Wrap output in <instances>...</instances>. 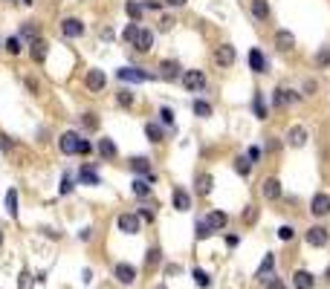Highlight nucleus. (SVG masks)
<instances>
[{
  "label": "nucleus",
  "mask_w": 330,
  "mask_h": 289,
  "mask_svg": "<svg viewBox=\"0 0 330 289\" xmlns=\"http://www.w3.org/2000/svg\"><path fill=\"white\" fill-rule=\"evenodd\" d=\"M96 148H99V153H102V159H116V145H113V142H110V139H99V145H96Z\"/></svg>",
  "instance_id": "nucleus-23"
},
{
  "label": "nucleus",
  "mask_w": 330,
  "mask_h": 289,
  "mask_svg": "<svg viewBox=\"0 0 330 289\" xmlns=\"http://www.w3.org/2000/svg\"><path fill=\"white\" fill-rule=\"evenodd\" d=\"M191 110H194V116H200V119H209V116H212V104L203 102V99H194Z\"/></svg>",
  "instance_id": "nucleus-29"
},
{
  "label": "nucleus",
  "mask_w": 330,
  "mask_h": 289,
  "mask_svg": "<svg viewBox=\"0 0 330 289\" xmlns=\"http://www.w3.org/2000/svg\"><path fill=\"white\" fill-rule=\"evenodd\" d=\"M235 171L240 173V176H249V173H252V162H249V156H235Z\"/></svg>",
  "instance_id": "nucleus-31"
},
{
  "label": "nucleus",
  "mask_w": 330,
  "mask_h": 289,
  "mask_svg": "<svg viewBox=\"0 0 330 289\" xmlns=\"http://www.w3.org/2000/svg\"><path fill=\"white\" fill-rule=\"evenodd\" d=\"M226 246H229V249H235V246H237V234H229V237H226Z\"/></svg>",
  "instance_id": "nucleus-54"
},
{
  "label": "nucleus",
  "mask_w": 330,
  "mask_h": 289,
  "mask_svg": "<svg viewBox=\"0 0 330 289\" xmlns=\"http://www.w3.org/2000/svg\"><path fill=\"white\" fill-rule=\"evenodd\" d=\"M275 46H278L281 52H290V49L295 46L293 32H290V29H278V32H275Z\"/></svg>",
  "instance_id": "nucleus-15"
},
{
  "label": "nucleus",
  "mask_w": 330,
  "mask_h": 289,
  "mask_svg": "<svg viewBox=\"0 0 330 289\" xmlns=\"http://www.w3.org/2000/svg\"><path fill=\"white\" fill-rule=\"evenodd\" d=\"M246 156H249V162H258L261 159V148H249Z\"/></svg>",
  "instance_id": "nucleus-51"
},
{
  "label": "nucleus",
  "mask_w": 330,
  "mask_h": 289,
  "mask_svg": "<svg viewBox=\"0 0 330 289\" xmlns=\"http://www.w3.org/2000/svg\"><path fill=\"white\" fill-rule=\"evenodd\" d=\"M78 237H81V240L87 243V240H90V237H93V231H90V229H81V231H78Z\"/></svg>",
  "instance_id": "nucleus-53"
},
{
  "label": "nucleus",
  "mask_w": 330,
  "mask_h": 289,
  "mask_svg": "<svg viewBox=\"0 0 330 289\" xmlns=\"http://www.w3.org/2000/svg\"><path fill=\"white\" fill-rule=\"evenodd\" d=\"M272 266H275V257H272V254L267 252V257L261 260V266H258V272H255V277H261V280H264V277H267V275L272 272Z\"/></svg>",
  "instance_id": "nucleus-30"
},
{
  "label": "nucleus",
  "mask_w": 330,
  "mask_h": 289,
  "mask_svg": "<svg viewBox=\"0 0 330 289\" xmlns=\"http://www.w3.org/2000/svg\"><path fill=\"white\" fill-rule=\"evenodd\" d=\"M130 188H133V194H136V197H148V194H151V182H148L145 176H136V179L130 182Z\"/></svg>",
  "instance_id": "nucleus-27"
},
{
  "label": "nucleus",
  "mask_w": 330,
  "mask_h": 289,
  "mask_svg": "<svg viewBox=\"0 0 330 289\" xmlns=\"http://www.w3.org/2000/svg\"><path fill=\"white\" fill-rule=\"evenodd\" d=\"M81 185H102V176L96 173V168L93 165H84L81 171H78V176H75Z\"/></svg>",
  "instance_id": "nucleus-16"
},
{
  "label": "nucleus",
  "mask_w": 330,
  "mask_h": 289,
  "mask_svg": "<svg viewBox=\"0 0 330 289\" xmlns=\"http://www.w3.org/2000/svg\"><path fill=\"white\" fill-rule=\"evenodd\" d=\"M177 75H180V64L177 61H162V64H159V78L174 81Z\"/></svg>",
  "instance_id": "nucleus-21"
},
{
  "label": "nucleus",
  "mask_w": 330,
  "mask_h": 289,
  "mask_svg": "<svg viewBox=\"0 0 330 289\" xmlns=\"http://www.w3.org/2000/svg\"><path fill=\"white\" fill-rule=\"evenodd\" d=\"M278 237H281V240H293L295 229H293V226H281V229H278Z\"/></svg>",
  "instance_id": "nucleus-46"
},
{
  "label": "nucleus",
  "mask_w": 330,
  "mask_h": 289,
  "mask_svg": "<svg viewBox=\"0 0 330 289\" xmlns=\"http://www.w3.org/2000/svg\"><path fill=\"white\" fill-rule=\"evenodd\" d=\"M61 32L67 35V38H81L84 23L78 21V18H64V21H61Z\"/></svg>",
  "instance_id": "nucleus-8"
},
{
  "label": "nucleus",
  "mask_w": 330,
  "mask_h": 289,
  "mask_svg": "<svg viewBox=\"0 0 330 289\" xmlns=\"http://www.w3.org/2000/svg\"><path fill=\"white\" fill-rule=\"evenodd\" d=\"M324 277H327V280H330V266H327V275H324Z\"/></svg>",
  "instance_id": "nucleus-58"
},
{
  "label": "nucleus",
  "mask_w": 330,
  "mask_h": 289,
  "mask_svg": "<svg viewBox=\"0 0 330 289\" xmlns=\"http://www.w3.org/2000/svg\"><path fill=\"white\" fill-rule=\"evenodd\" d=\"M252 18L255 21H267L270 18V3L267 0H252Z\"/></svg>",
  "instance_id": "nucleus-24"
},
{
  "label": "nucleus",
  "mask_w": 330,
  "mask_h": 289,
  "mask_svg": "<svg viewBox=\"0 0 330 289\" xmlns=\"http://www.w3.org/2000/svg\"><path fill=\"white\" fill-rule=\"evenodd\" d=\"M38 32H41V26H38V23H32V21L21 26V35H24V38H29V41H35Z\"/></svg>",
  "instance_id": "nucleus-37"
},
{
  "label": "nucleus",
  "mask_w": 330,
  "mask_h": 289,
  "mask_svg": "<svg viewBox=\"0 0 330 289\" xmlns=\"http://www.w3.org/2000/svg\"><path fill=\"white\" fill-rule=\"evenodd\" d=\"M70 191H72V176L64 173V179H61V194H70Z\"/></svg>",
  "instance_id": "nucleus-47"
},
{
  "label": "nucleus",
  "mask_w": 330,
  "mask_h": 289,
  "mask_svg": "<svg viewBox=\"0 0 330 289\" xmlns=\"http://www.w3.org/2000/svg\"><path fill=\"white\" fill-rule=\"evenodd\" d=\"M153 217H156V211H153L151 206H142V208H139V220H145V223H153Z\"/></svg>",
  "instance_id": "nucleus-45"
},
{
  "label": "nucleus",
  "mask_w": 330,
  "mask_h": 289,
  "mask_svg": "<svg viewBox=\"0 0 330 289\" xmlns=\"http://www.w3.org/2000/svg\"><path fill=\"white\" fill-rule=\"evenodd\" d=\"M249 67H252V72H267V58H264V52L258 46L249 49Z\"/></svg>",
  "instance_id": "nucleus-19"
},
{
  "label": "nucleus",
  "mask_w": 330,
  "mask_h": 289,
  "mask_svg": "<svg viewBox=\"0 0 330 289\" xmlns=\"http://www.w3.org/2000/svg\"><path fill=\"white\" fill-rule=\"evenodd\" d=\"M113 272H116V280L119 283H133V280H136V266H130V263H116V269H113Z\"/></svg>",
  "instance_id": "nucleus-11"
},
{
  "label": "nucleus",
  "mask_w": 330,
  "mask_h": 289,
  "mask_svg": "<svg viewBox=\"0 0 330 289\" xmlns=\"http://www.w3.org/2000/svg\"><path fill=\"white\" fill-rule=\"evenodd\" d=\"M58 148H61V153L72 156V153H78V150H81V136H78L75 130H67V133L58 139Z\"/></svg>",
  "instance_id": "nucleus-1"
},
{
  "label": "nucleus",
  "mask_w": 330,
  "mask_h": 289,
  "mask_svg": "<svg viewBox=\"0 0 330 289\" xmlns=\"http://www.w3.org/2000/svg\"><path fill=\"white\" fill-rule=\"evenodd\" d=\"M130 171L139 173V176H145L148 182H156V173L151 171V162L145 159V156H133V159H130Z\"/></svg>",
  "instance_id": "nucleus-6"
},
{
  "label": "nucleus",
  "mask_w": 330,
  "mask_h": 289,
  "mask_svg": "<svg viewBox=\"0 0 330 289\" xmlns=\"http://www.w3.org/2000/svg\"><path fill=\"white\" fill-rule=\"evenodd\" d=\"M116 226H119V231H125V234H139V226H142V220H139V214H119V220H116Z\"/></svg>",
  "instance_id": "nucleus-5"
},
{
  "label": "nucleus",
  "mask_w": 330,
  "mask_h": 289,
  "mask_svg": "<svg viewBox=\"0 0 330 289\" xmlns=\"http://www.w3.org/2000/svg\"><path fill=\"white\" fill-rule=\"evenodd\" d=\"M261 194L267 197V200H278V197H281V182H278L275 176L264 179V182H261Z\"/></svg>",
  "instance_id": "nucleus-14"
},
{
  "label": "nucleus",
  "mask_w": 330,
  "mask_h": 289,
  "mask_svg": "<svg viewBox=\"0 0 330 289\" xmlns=\"http://www.w3.org/2000/svg\"><path fill=\"white\" fill-rule=\"evenodd\" d=\"M24 3H26V6H29V3H32V0H24Z\"/></svg>",
  "instance_id": "nucleus-59"
},
{
  "label": "nucleus",
  "mask_w": 330,
  "mask_h": 289,
  "mask_svg": "<svg viewBox=\"0 0 330 289\" xmlns=\"http://www.w3.org/2000/svg\"><path fill=\"white\" fill-rule=\"evenodd\" d=\"M255 220H258V208H255V206H246V211H243V223H246V226H252Z\"/></svg>",
  "instance_id": "nucleus-44"
},
{
  "label": "nucleus",
  "mask_w": 330,
  "mask_h": 289,
  "mask_svg": "<svg viewBox=\"0 0 330 289\" xmlns=\"http://www.w3.org/2000/svg\"><path fill=\"white\" fill-rule=\"evenodd\" d=\"M156 289H165V286H156Z\"/></svg>",
  "instance_id": "nucleus-61"
},
{
  "label": "nucleus",
  "mask_w": 330,
  "mask_h": 289,
  "mask_svg": "<svg viewBox=\"0 0 330 289\" xmlns=\"http://www.w3.org/2000/svg\"><path fill=\"white\" fill-rule=\"evenodd\" d=\"M0 243H3V234H0Z\"/></svg>",
  "instance_id": "nucleus-60"
},
{
  "label": "nucleus",
  "mask_w": 330,
  "mask_h": 289,
  "mask_svg": "<svg viewBox=\"0 0 330 289\" xmlns=\"http://www.w3.org/2000/svg\"><path fill=\"white\" fill-rule=\"evenodd\" d=\"M3 49H6L9 55H18V52H21V38H18V35H12V38L3 44Z\"/></svg>",
  "instance_id": "nucleus-40"
},
{
  "label": "nucleus",
  "mask_w": 330,
  "mask_h": 289,
  "mask_svg": "<svg viewBox=\"0 0 330 289\" xmlns=\"http://www.w3.org/2000/svg\"><path fill=\"white\" fill-rule=\"evenodd\" d=\"M145 136H148V142L159 145V142H162V127L156 125V122H148V125H145Z\"/></svg>",
  "instance_id": "nucleus-26"
},
{
  "label": "nucleus",
  "mask_w": 330,
  "mask_h": 289,
  "mask_svg": "<svg viewBox=\"0 0 330 289\" xmlns=\"http://www.w3.org/2000/svg\"><path fill=\"white\" fill-rule=\"evenodd\" d=\"M6 3H12V0H6Z\"/></svg>",
  "instance_id": "nucleus-62"
},
{
  "label": "nucleus",
  "mask_w": 330,
  "mask_h": 289,
  "mask_svg": "<svg viewBox=\"0 0 330 289\" xmlns=\"http://www.w3.org/2000/svg\"><path fill=\"white\" fill-rule=\"evenodd\" d=\"M171 23H174L171 18H162V21H159V29H171Z\"/></svg>",
  "instance_id": "nucleus-55"
},
{
  "label": "nucleus",
  "mask_w": 330,
  "mask_h": 289,
  "mask_svg": "<svg viewBox=\"0 0 330 289\" xmlns=\"http://www.w3.org/2000/svg\"><path fill=\"white\" fill-rule=\"evenodd\" d=\"M90 150H93V148H90V142H87V139H81V150H78V153H90Z\"/></svg>",
  "instance_id": "nucleus-56"
},
{
  "label": "nucleus",
  "mask_w": 330,
  "mask_h": 289,
  "mask_svg": "<svg viewBox=\"0 0 330 289\" xmlns=\"http://www.w3.org/2000/svg\"><path fill=\"white\" fill-rule=\"evenodd\" d=\"M6 211H9V217H18V191H6Z\"/></svg>",
  "instance_id": "nucleus-32"
},
{
  "label": "nucleus",
  "mask_w": 330,
  "mask_h": 289,
  "mask_svg": "<svg viewBox=\"0 0 330 289\" xmlns=\"http://www.w3.org/2000/svg\"><path fill=\"white\" fill-rule=\"evenodd\" d=\"M235 46H229V44H223V46H217L214 49V61L220 64V67H232L235 64Z\"/></svg>",
  "instance_id": "nucleus-7"
},
{
  "label": "nucleus",
  "mask_w": 330,
  "mask_h": 289,
  "mask_svg": "<svg viewBox=\"0 0 330 289\" xmlns=\"http://www.w3.org/2000/svg\"><path fill=\"white\" fill-rule=\"evenodd\" d=\"M21 289H32V275L29 272H21Z\"/></svg>",
  "instance_id": "nucleus-49"
},
{
  "label": "nucleus",
  "mask_w": 330,
  "mask_h": 289,
  "mask_svg": "<svg viewBox=\"0 0 330 289\" xmlns=\"http://www.w3.org/2000/svg\"><path fill=\"white\" fill-rule=\"evenodd\" d=\"M159 260H162V252L153 246V249H148V254H145V263H148V269H156L159 266Z\"/></svg>",
  "instance_id": "nucleus-35"
},
{
  "label": "nucleus",
  "mask_w": 330,
  "mask_h": 289,
  "mask_svg": "<svg viewBox=\"0 0 330 289\" xmlns=\"http://www.w3.org/2000/svg\"><path fill=\"white\" fill-rule=\"evenodd\" d=\"M267 289H287V286H284V280H278V277H270V280H267Z\"/></svg>",
  "instance_id": "nucleus-50"
},
{
  "label": "nucleus",
  "mask_w": 330,
  "mask_h": 289,
  "mask_svg": "<svg viewBox=\"0 0 330 289\" xmlns=\"http://www.w3.org/2000/svg\"><path fill=\"white\" fill-rule=\"evenodd\" d=\"M293 283H295V289H313L316 286V277L310 275L307 269H298V272L293 275Z\"/></svg>",
  "instance_id": "nucleus-17"
},
{
  "label": "nucleus",
  "mask_w": 330,
  "mask_h": 289,
  "mask_svg": "<svg viewBox=\"0 0 330 289\" xmlns=\"http://www.w3.org/2000/svg\"><path fill=\"white\" fill-rule=\"evenodd\" d=\"M81 125H84V130H99V116L96 113H84Z\"/></svg>",
  "instance_id": "nucleus-39"
},
{
  "label": "nucleus",
  "mask_w": 330,
  "mask_h": 289,
  "mask_svg": "<svg viewBox=\"0 0 330 289\" xmlns=\"http://www.w3.org/2000/svg\"><path fill=\"white\" fill-rule=\"evenodd\" d=\"M116 102L122 104V107H130V104L136 102V95H133V92L130 90H119V95H116Z\"/></svg>",
  "instance_id": "nucleus-41"
},
{
  "label": "nucleus",
  "mask_w": 330,
  "mask_h": 289,
  "mask_svg": "<svg viewBox=\"0 0 330 289\" xmlns=\"http://www.w3.org/2000/svg\"><path fill=\"white\" fill-rule=\"evenodd\" d=\"M298 95L295 92H290V90H275V95H272V102H275V107H287L290 102H295Z\"/></svg>",
  "instance_id": "nucleus-28"
},
{
  "label": "nucleus",
  "mask_w": 330,
  "mask_h": 289,
  "mask_svg": "<svg viewBox=\"0 0 330 289\" xmlns=\"http://www.w3.org/2000/svg\"><path fill=\"white\" fill-rule=\"evenodd\" d=\"M29 55H32V61H38V64H44L49 55V44L47 41H41V38H35L32 44H29Z\"/></svg>",
  "instance_id": "nucleus-10"
},
{
  "label": "nucleus",
  "mask_w": 330,
  "mask_h": 289,
  "mask_svg": "<svg viewBox=\"0 0 330 289\" xmlns=\"http://www.w3.org/2000/svg\"><path fill=\"white\" fill-rule=\"evenodd\" d=\"M136 35H139V26H136V21H133V23H128V26L122 29V41H125V44H133Z\"/></svg>",
  "instance_id": "nucleus-33"
},
{
  "label": "nucleus",
  "mask_w": 330,
  "mask_h": 289,
  "mask_svg": "<svg viewBox=\"0 0 330 289\" xmlns=\"http://www.w3.org/2000/svg\"><path fill=\"white\" fill-rule=\"evenodd\" d=\"M171 203H174V208L177 211H189L191 208V197L183 191V188H174V194H171Z\"/></svg>",
  "instance_id": "nucleus-20"
},
{
  "label": "nucleus",
  "mask_w": 330,
  "mask_h": 289,
  "mask_svg": "<svg viewBox=\"0 0 330 289\" xmlns=\"http://www.w3.org/2000/svg\"><path fill=\"white\" fill-rule=\"evenodd\" d=\"M84 87L90 92H102L107 87V75H105V69H90L87 72V78H84Z\"/></svg>",
  "instance_id": "nucleus-3"
},
{
  "label": "nucleus",
  "mask_w": 330,
  "mask_h": 289,
  "mask_svg": "<svg viewBox=\"0 0 330 289\" xmlns=\"http://www.w3.org/2000/svg\"><path fill=\"white\" fill-rule=\"evenodd\" d=\"M191 277H194V283H197V286H209V283H212V280H209V275H206L203 269H194V272H191Z\"/></svg>",
  "instance_id": "nucleus-43"
},
{
  "label": "nucleus",
  "mask_w": 330,
  "mask_h": 289,
  "mask_svg": "<svg viewBox=\"0 0 330 289\" xmlns=\"http://www.w3.org/2000/svg\"><path fill=\"white\" fill-rule=\"evenodd\" d=\"M310 211H313L316 217H324V214H330V194H316V197H313Z\"/></svg>",
  "instance_id": "nucleus-12"
},
{
  "label": "nucleus",
  "mask_w": 330,
  "mask_h": 289,
  "mask_svg": "<svg viewBox=\"0 0 330 289\" xmlns=\"http://www.w3.org/2000/svg\"><path fill=\"white\" fill-rule=\"evenodd\" d=\"M327 240H330V234H327L324 226H313V229H307V243H310V246H327Z\"/></svg>",
  "instance_id": "nucleus-9"
},
{
  "label": "nucleus",
  "mask_w": 330,
  "mask_h": 289,
  "mask_svg": "<svg viewBox=\"0 0 330 289\" xmlns=\"http://www.w3.org/2000/svg\"><path fill=\"white\" fill-rule=\"evenodd\" d=\"M116 75H119L122 81H128V84H142V81L153 78L151 72H145V69H139V67H122Z\"/></svg>",
  "instance_id": "nucleus-2"
},
{
  "label": "nucleus",
  "mask_w": 330,
  "mask_h": 289,
  "mask_svg": "<svg viewBox=\"0 0 330 289\" xmlns=\"http://www.w3.org/2000/svg\"><path fill=\"white\" fill-rule=\"evenodd\" d=\"M168 6H186V0H165Z\"/></svg>",
  "instance_id": "nucleus-57"
},
{
  "label": "nucleus",
  "mask_w": 330,
  "mask_h": 289,
  "mask_svg": "<svg viewBox=\"0 0 330 289\" xmlns=\"http://www.w3.org/2000/svg\"><path fill=\"white\" fill-rule=\"evenodd\" d=\"M194 234H197V240H206V237H212L214 231L209 229V223H206V220H197V223H194Z\"/></svg>",
  "instance_id": "nucleus-34"
},
{
  "label": "nucleus",
  "mask_w": 330,
  "mask_h": 289,
  "mask_svg": "<svg viewBox=\"0 0 330 289\" xmlns=\"http://www.w3.org/2000/svg\"><path fill=\"white\" fill-rule=\"evenodd\" d=\"M206 223H209V229H212V231H223L226 223H229V214L217 208V211H212V214H209V220H206Z\"/></svg>",
  "instance_id": "nucleus-18"
},
{
  "label": "nucleus",
  "mask_w": 330,
  "mask_h": 289,
  "mask_svg": "<svg viewBox=\"0 0 330 289\" xmlns=\"http://www.w3.org/2000/svg\"><path fill=\"white\" fill-rule=\"evenodd\" d=\"M125 12L130 15V21L139 23V18H142V3H136V0H128V3H125Z\"/></svg>",
  "instance_id": "nucleus-36"
},
{
  "label": "nucleus",
  "mask_w": 330,
  "mask_h": 289,
  "mask_svg": "<svg viewBox=\"0 0 330 289\" xmlns=\"http://www.w3.org/2000/svg\"><path fill=\"white\" fill-rule=\"evenodd\" d=\"M183 84H186L189 92H197V90L206 87V75H203L200 69H186V72H183Z\"/></svg>",
  "instance_id": "nucleus-4"
},
{
  "label": "nucleus",
  "mask_w": 330,
  "mask_h": 289,
  "mask_svg": "<svg viewBox=\"0 0 330 289\" xmlns=\"http://www.w3.org/2000/svg\"><path fill=\"white\" fill-rule=\"evenodd\" d=\"M287 142H290V145H293V148H301V145H304L307 142V130L304 127H290V133H287Z\"/></svg>",
  "instance_id": "nucleus-22"
},
{
  "label": "nucleus",
  "mask_w": 330,
  "mask_h": 289,
  "mask_svg": "<svg viewBox=\"0 0 330 289\" xmlns=\"http://www.w3.org/2000/svg\"><path fill=\"white\" fill-rule=\"evenodd\" d=\"M212 185H214L212 173H200V176H197V194H200V197L212 194Z\"/></svg>",
  "instance_id": "nucleus-25"
},
{
  "label": "nucleus",
  "mask_w": 330,
  "mask_h": 289,
  "mask_svg": "<svg viewBox=\"0 0 330 289\" xmlns=\"http://www.w3.org/2000/svg\"><path fill=\"white\" fill-rule=\"evenodd\" d=\"M151 46H153V32L151 29H139L136 41H133V49L136 52H151Z\"/></svg>",
  "instance_id": "nucleus-13"
},
{
  "label": "nucleus",
  "mask_w": 330,
  "mask_h": 289,
  "mask_svg": "<svg viewBox=\"0 0 330 289\" xmlns=\"http://www.w3.org/2000/svg\"><path fill=\"white\" fill-rule=\"evenodd\" d=\"M304 92L310 95V92H316V81H304Z\"/></svg>",
  "instance_id": "nucleus-52"
},
{
  "label": "nucleus",
  "mask_w": 330,
  "mask_h": 289,
  "mask_svg": "<svg viewBox=\"0 0 330 289\" xmlns=\"http://www.w3.org/2000/svg\"><path fill=\"white\" fill-rule=\"evenodd\" d=\"M159 119H162V125H174V113H171L168 107H162V110H159Z\"/></svg>",
  "instance_id": "nucleus-48"
},
{
  "label": "nucleus",
  "mask_w": 330,
  "mask_h": 289,
  "mask_svg": "<svg viewBox=\"0 0 330 289\" xmlns=\"http://www.w3.org/2000/svg\"><path fill=\"white\" fill-rule=\"evenodd\" d=\"M316 64L321 69L324 67H330V46H324V49H318V55H316Z\"/></svg>",
  "instance_id": "nucleus-42"
},
{
  "label": "nucleus",
  "mask_w": 330,
  "mask_h": 289,
  "mask_svg": "<svg viewBox=\"0 0 330 289\" xmlns=\"http://www.w3.org/2000/svg\"><path fill=\"white\" fill-rule=\"evenodd\" d=\"M252 110H255V116H258V119H267V104H264V95H261V92H255Z\"/></svg>",
  "instance_id": "nucleus-38"
}]
</instances>
